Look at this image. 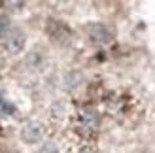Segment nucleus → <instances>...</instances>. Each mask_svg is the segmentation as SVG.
I'll return each mask as SVG.
<instances>
[{"label": "nucleus", "instance_id": "nucleus-3", "mask_svg": "<svg viewBox=\"0 0 155 153\" xmlns=\"http://www.w3.org/2000/svg\"><path fill=\"white\" fill-rule=\"evenodd\" d=\"M42 136H44V127L40 123H36V121L25 125L21 131V140L25 144H38L42 140Z\"/></svg>", "mask_w": 155, "mask_h": 153}, {"label": "nucleus", "instance_id": "nucleus-6", "mask_svg": "<svg viewBox=\"0 0 155 153\" xmlns=\"http://www.w3.org/2000/svg\"><path fill=\"white\" fill-rule=\"evenodd\" d=\"M40 153H59V149H57V146H53V144H45L40 149Z\"/></svg>", "mask_w": 155, "mask_h": 153}, {"label": "nucleus", "instance_id": "nucleus-2", "mask_svg": "<svg viewBox=\"0 0 155 153\" xmlns=\"http://www.w3.org/2000/svg\"><path fill=\"white\" fill-rule=\"evenodd\" d=\"M85 30H87V36L91 42H97V44H110L112 42V30L106 25H102V23H91Z\"/></svg>", "mask_w": 155, "mask_h": 153}, {"label": "nucleus", "instance_id": "nucleus-1", "mask_svg": "<svg viewBox=\"0 0 155 153\" xmlns=\"http://www.w3.org/2000/svg\"><path fill=\"white\" fill-rule=\"evenodd\" d=\"M45 30H48V34H49L51 40L57 42V44H66L68 40H70V36H72V30L68 28L63 21H55V19L48 21Z\"/></svg>", "mask_w": 155, "mask_h": 153}, {"label": "nucleus", "instance_id": "nucleus-5", "mask_svg": "<svg viewBox=\"0 0 155 153\" xmlns=\"http://www.w3.org/2000/svg\"><path fill=\"white\" fill-rule=\"evenodd\" d=\"M8 30H10V19L4 13H0V38L8 36Z\"/></svg>", "mask_w": 155, "mask_h": 153}, {"label": "nucleus", "instance_id": "nucleus-4", "mask_svg": "<svg viewBox=\"0 0 155 153\" xmlns=\"http://www.w3.org/2000/svg\"><path fill=\"white\" fill-rule=\"evenodd\" d=\"M23 47H25V34H23L21 30H17V28L10 30L8 36H6V49H8V53L17 55Z\"/></svg>", "mask_w": 155, "mask_h": 153}, {"label": "nucleus", "instance_id": "nucleus-7", "mask_svg": "<svg viewBox=\"0 0 155 153\" xmlns=\"http://www.w3.org/2000/svg\"><path fill=\"white\" fill-rule=\"evenodd\" d=\"M81 153H93V151H89V149H85V151H81Z\"/></svg>", "mask_w": 155, "mask_h": 153}]
</instances>
